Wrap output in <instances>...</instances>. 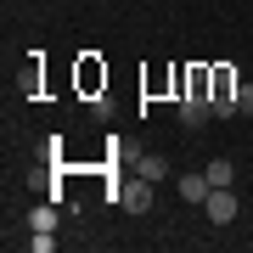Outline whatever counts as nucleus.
Listing matches in <instances>:
<instances>
[{
	"mask_svg": "<svg viewBox=\"0 0 253 253\" xmlns=\"http://www.w3.org/2000/svg\"><path fill=\"white\" fill-rule=\"evenodd\" d=\"M236 208H242V203H236V191H231V186H214V191H208V203H203V214L214 219V225H231Z\"/></svg>",
	"mask_w": 253,
	"mask_h": 253,
	"instance_id": "f257e3e1",
	"label": "nucleus"
},
{
	"mask_svg": "<svg viewBox=\"0 0 253 253\" xmlns=\"http://www.w3.org/2000/svg\"><path fill=\"white\" fill-rule=\"evenodd\" d=\"M208 118H214V101H208V96H191V90H186V96H180V124H186V129H203Z\"/></svg>",
	"mask_w": 253,
	"mask_h": 253,
	"instance_id": "f03ea898",
	"label": "nucleus"
},
{
	"mask_svg": "<svg viewBox=\"0 0 253 253\" xmlns=\"http://www.w3.org/2000/svg\"><path fill=\"white\" fill-rule=\"evenodd\" d=\"M174 191H180V203H208V174H180V180H174Z\"/></svg>",
	"mask_w": 253,
	"mask_h": 253,
	"instance_id": "7ed1b4c3",
	"label": "nucleus"
},
{
	"mask_svg": "<svg viewBox=\"0 0 253 253\" xmlns=\"http://www.w3.org/2000/svg\"><path fill=\"white\" fill-rule=\"evenodd\" d=\"M203 174H208V186H236V163L231 158H208Z\"/></svg>",
	"mask_w": 253,
	"mask_h": 253,
	"instance_id": "20e7f679",
	"label": "nucleus"
},
{
	"mask_svg": "<svg viewBox=\"0 0 253 253\" xmlns=\"http://www.w3.org/2000/svg\"><path fill=\"white\" fill-rule=\"evenodd\" d=\"M124 208H129V214H146V208H152V180L129 186V191H124Z\"/></svg>",
	"mask_w": 253,
	"mask_h": 253,
	"instance_id": "39448f33",
	"label": "nucleus"
},
{
	"mask_svg": "<svg viewBox=\"0 0 253 253\" xmlns=\"http://www.w3.org/2000/svg\"><path fill=\"white\" fill-rule=\"evenodd\" d=\"M141 180H152V186L169 180V158H146V163H141Z\"/></svg>",
	"mask_w": 253,
	"mask_h": 253,
	"instance_id": "423d86ee",
	"label": "nucleus"
},
{
	"mask_svg": "<svg viewBox=\"0 0 253 253\" xmlns=\"http://www.w3.org/2000/svg\"><path fill=\"white\" fill-rule=\"evenodd\" d=\"M28 225H34V231H51V225H56V208H34V214H28Z\"/></svg>",
	"mask_w": 253,
	"mask_h": 253,
	"instance_id": "0eeeda50",
	"label": "nucleus"
},
{
	"mask_svg": "<svg viewBox=\"0 0 253 253\" xmlns=\"http://www.w3.org/2000/svg\"><path fill=\"white\" fill-rule=\"evenodd\" d=\"M236 113L253 118V84H236Z\"/></svg>",
	"mask_w": 253,
	"mask_h": 253,
	"instance_id": "6e6552de",
	"label": "nucleus"
}]
</instances>
